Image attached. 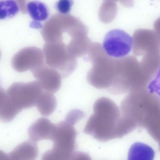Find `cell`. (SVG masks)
Wrapping results in <instances>:
<instances>
[{"label":"cell","instance_id":"obj_13","mask_svg":"<svg viewBox=\"0 0 160 160\" xmlns=\"http://www.w3.org/2000/svg\"><path fill=\"white\" fill-rule=\"evenodd\" d=\"M57 103L56 98L52 93L44 91L38 98L36 105L41 115L48 116L55 110Z\"/></svg>","mask_w":160,"mask_h":160},{"label":"cell","instance_id":"obj_2","mask_svg":"<svg viewBox=\"0 0 160 160\" xmlns=\"http://www.w3.org/2000/svg\"><path fill=\"white\" fill-rule=\"evenodd\" d=\"M121 114L137 127L145 128L153 139L160 142V99L146 91L134 90L126 97L121 105Z\"/></svg>","mask_w":160,"mask_h":160},{"label":"cell","instance_id":"obj_1","mask_svg":"<svg viewBox=\"0 0 160 160\" xmlns=\"http://www.w3.org/2000/svg\"><path fill=\"white\" fill-rule=\"evenodd\" d=\"M40 32L45 43L62 44L76 58L86 54L91 43L86 26L69 14L53 15L42 25Z\"/></svg>","mask_w":160,"mask_h":160},{"label":"cell","instance_id":"obj_18","mask_svg":"<svg viewBox=\"0 0 160 160\" xmlns=\"http://www.w3.org/2000/svg\"><path fill=\"white\" fill-rule=\"evenodd\" d=\"M73 4V0H59L56 3L55 8L62 14H68L70 12Z\"/></svg>","mask_w":160,"mask_h":160},{"label":"cell","instance_id":"obj_16","mask_svg":"<svg viewBox=\"0 0 160 160\" xmlns=\"http://www.w3.org/2000/svg\"><path fill=\"white\" fill-rule=\"evenodd\" d=\"M117 10V6L115 2L105 1L99 9L98 17L99 19L105 23L111 22L115 18Z\"/></svg>","mask_w":160,"mask_h":160},{"label":"cell","instance_id":"obj_17","mask_svg":"<svg viewBox=\"0 0 160 160\" xmlns=\"http://www.w3.org/2000/svg\"><path fill=\"white\" fill-rule=\"evenodd\" d=\"M20 10L16 0H0V20L13 18Z\"/></svg>","mask_w":160,"mask_h":160},{"label":"cell","instance_id":"obj_5","mask_svg":"<svg viewBox=\"0 0 160 160\" xmlns=\"http://www.w3.org/2000/svg\"><path fill=\"white\" fill-rule=\"evenodd\" d=\"M43 52L47 65L58 72L62 78L69 76L76 69L77 58L71 54L62 45L45 43Z\"/></svg>","mask_w":160,"mask_h":160},{"label":"cell","instance_id":"obj_6","mask_svg":"<svg viewBox=\"0 0 160 160\" xmlns=\"http://www.w3.org/2000/svg\"><path fill=\"white\" fill-rule=\"evenodd\" d=\"M7 92L11 100L22 110L35 106L43 89L36 80L27 83L14 82Z\"/></svg>","mask_w":160,"mask_h":160},{"label":"cell","instance_id":"obj_15","mask_svg":"<svg viewBox=\"0 0 160 160\" xmlns=\"http://www.w3.org/2000/svg\"><path fill=\"white\" fill-rule=\"evenodd\" d=\"M22 110L7 96L0 105V121L8 122L13 119Z\"/></svg>","mask_w":160,"mask_h":160},{"label":"cell","instance_id":"obj_12","mask_svg":"<svg viewBox=\"0 0 160 160\" xmlns=\"http://www.w3.org/2000/svg\"><path fill=\"white\" fill-rule=\"evenodd\" d=\"M155 152L148 145L140 142L133 143L131 147L128 154V160H152Z\"/></svg>","mask_w":160,"mask_h":160},{"label":"cell","instance_id":"obj_14","mask_svg":"<svg viewBox=\"0 0 160 160\" xmlns=\"http://www.w3.org/2000/svg\"><path fill=\"white\" fill-rule=\"evenodd\" d=\"M26 10L32 20L40 22L48 18V9L44 3L38 0L28 2L26 6Z\"/></svg>","mask_w":160,"mask_h":160},{"label":"cell","instance_id":"obj_24","mask_svg":"<svg viewBox=\"0 0 160 160\" xmlns=\"http://www.w3.org/2000/svg\"><path fill=\"white\" fill-rule=\"evenodd\" d=\"M0 56H1V52H0Z\"/></svg>","mask_w":160,"mask_h":160},{"label":"cell","instance_id":"obj_11","mask_svg":"<svg viewBox=\"0 0 160 160\" xmlns=\"http://www.w3.org/2000/svg\"><path fill=\"white\" fill-rule=\"evenodd\" d=\"M38 154V148L36 142L31 140L17 146L8 154L9 159L33 160Z\"/></svg>","mask_w":160,"mask_h":160},{"label":"cell","instance_id":"obj_19","mask_svg":"<svg viewBox=\"0 0 160 160\" xmlns=\"http://www.w3.org/2000/svg\"><path fill=\"white\" fill-rule=\"evenodd\" d=\"M84 117L83 112L78 110H73L67 114L65 121L74 125Z\"/></svg>","mask_w":160,"mask_h":160},{"label":"cell","instance_id":"obj_7","mask_svg":"<svg viewBox=\"0 0 160 160\" xmlns=\"http://www.w3.org/2000/svg\"><path fill=\"white\" fill-rule=\"evenodd\" d=\"M133 44V38L129 35L122 30L114 29L106 34L102 46L108 56L120 58L129 54Z\"/></svg>","mask_w":160,"mask_h":160},{"label":"cell","instance_id":"obj_20","mask_svg":"<svg viewBox=\"0 0 160 160\" xmlns=\"http://www.w3.org/2000/svg\"><path fill=\"white\" fill-rule=\"evenodd\" d=\"M114 2L119 1L124 7L126 8H131L134 5L133 0H104Z\"/></svg>","mask_w":160,"mask_h":160},{"label":"cell","instance_id":"obj_21","mask_svg":"<svg viewBox=\"0 0 160 160\" xmlns=\"http://www.w3.org/2000/svg\"><path fill=\"white\" fill-rule=\"evenodd\" d=\"M18 2L20 8V10L22 13H26V6L27 0H16Z\"/></svg>","mask_w":160,"mask_h":160},{"label":"cell","instance_id":"obj_9","mask_svg":"<svg viewBox=\"0 0 160 160\" xmlns=\"http://www.w3.org/2000/svg\"><path fill=\"white\" fill-rule=\"evenodd\" d=\"M31 72L44 91L53 93L60 88L62 78L60 74L44 63Z\"/></svg>","mask_w":160,"mask_h":160},{"label":"cell","instance_id":"obj_10","mask_svg":"<svg viewBox=\"0 0 160 160\" xmlns=\"http://www.w3.org/2000/svg\"><path fill=\"white\" fill-rule=\"evenodd\" d=\"M55 128V124L48 119L40 118L30 127L28 134L30 140L36 142L45 139L51 140Z\"/></svg>","mask_w":160,"mask_h":160},{"label":"cell","instance_id":"obj_23","mask_svg":"<svg viewBox=\"0 0 160 160\" xmlns=\"http://www.w3.org/2000/svg\"><path fill=\"white\" fill-rule=\"evenodd\" d=\"M9 159L8 154H6L4 152L0 150V160Z\"/></svg>","mask_w":160,"mask_h":160},{"label":"cell","instance_id":"obj_3","mask_svg":"<svg viewBox=\"0 0 160 160\" xmlns=\"http://www.w3.org/2000/svg\"><path fill=\"white\" fill-rule=\"evenodd\" d=\"M93 109L94 113L88 120L84 132L101 142L120 138L121 114L116 103L110 99L101 98L95 102Z\"/></svg>","mask_w":160,"mask_h":160},{"label":"cell","instance_id":"obj_4","mask_svg":"<svg viewBox=\"0 0 160 160\" xmlns=\"http://www.w3.org/2000/svg\"><path fill=\"white\" fill-rule=\"evenodd\" d=\"M76 135L73 125L66 121L56 124L51 140L53 142L52 147L42 154V159H71L75 152Z\"/></svg>","mask_w":160,"mask_h":160},{"label":"cell","instance_id":"obj_22","mask_svg":"<svg viewBox=\"0 0 160 160\" xmlns=\"http://www.w3.org/2000/svg\"><path fill=\"white\" fill-rule=\"evenodd\" d=\"M30 27L36 29L41 28L42 25L41 22L32 20L30 24Z\"/></svg>","mask_w":160,"mask_h":160},{"label":"cell","instance_id":"obj_8","mask_svg":"<svg viewBox=\"0 0 160 160\" xmlns=\"http://www.w3.org/2000/svg\"><path fill=\"white\" fill-rule=\"evenodd\" d=\"M44 56L42 50L34 46L23 48L13 57L12 65L19 72L34 70L44 64Z\"/></svg>","mask_w":160,"mask_h":160}]
</instances>
